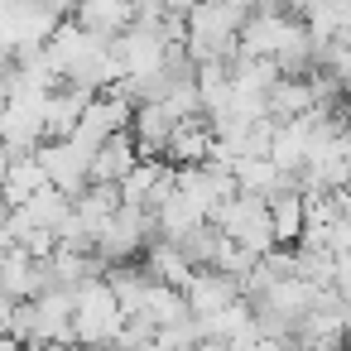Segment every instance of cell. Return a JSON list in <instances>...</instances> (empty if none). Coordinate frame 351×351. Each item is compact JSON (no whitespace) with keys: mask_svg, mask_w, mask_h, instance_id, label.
Listing matches in <instances>:
<instances>
[{"mask_svg":"<svg viewBox=\"0 0 351 351\" xmlns=\"http://www.w3.org/2000/svg\"><path fill=\"white\" fill-rule=\"evenodd\" d=\"M135 164H140L135 130H116V135H106L101 149L92 154V178H97V183H121Z\"/></svg>","mask_w":351,"mask_h":351,"instance_id":"cell-10","label":"cell"},{"mask_svg":"<svg viewBox=\"0 0 351 351\" xmlns=\"http://www.w3.org/2000/svg\"><path fill=\"white\" fill-rule=\"evenodd\" d=\"M25 212H29L39 226H58V221L73 217V193H63L58 183H44V188L25 202Z\"/></svg>","mask_w":351,"mask_h":351,"instance_id":"cell-17","label":"cell"},{"mask_svg":"<svg viewBox=\"0 0 351 351\" xmlns=\"http://www.w3.org/2000/svg\"><path fill=\"white\" fill-rule=\"evenodd\" d=\"M183 298H188V313L212 317V313H221L226 303L241 298V279H236V274H221V269H212V265H202V269L193 274V284L183 289Z\"/></svg>","mask_w":351,"mask_h":351,"instance_id":"cell-6","label":"cell"},{"mask_svg":"<svg viewBox=\"0 0 351 351\" xmlns=\"http://www.w3.org/2000/svg\"><path fill=\"white\" fill-rule=\"evenodd\" d=\"M173 183H178V164H159V154H154V159H140L121 178V197L135 202V207H145V212H154L173 193Z\"/></svg>","mask_w":351,"mask_h":351,"instance_id":"cell-5","label":"cell"},{"mask_svg":"<svg viewBox=\"0 0 351 351\" xmlns=\"http://www.w3.org/2000/svg\"><path fill=\"white\" fill-rule=\"evenodd\" d=\"M197 221H207V212H202V207H197L178 183H173V193L154 207V231H159V236H173V241H178V236H183V231H193Z\"/></svg>","mask_w":351,"mask_h":351,"instance_id":"cell-16","label":"cell"},{"mask_svg":"<svg viewBox=\"0 0 351 351\" xmlns=\"http://www.w3.org/2000/svg\"><path fill=\"white\" fill-rule=\"evenodd\" d=\"M269 221H274V241L279 245H298L303 226H308V197H303V188L269 193Z\"/></svg>","mask_w":351,"mask_h":351,"instance_id":"cell-11","label":"cell"},{"mask_svg":"<svg viewBox=\"0 0 351 351\" xmlns=\"http://www.w3.org/2000/svg\"><path fill=\"white\" fill-rule=\"evenodd\" d=\"M173 111L164 106V101H140L135 106V121H130V130H135V145H140V159H164V145H169V135H173Z\"/></svg>","mask_w":351,"mask_h":351,"instance_id":"cell-9","label":"cell"},{"mask_svg":"<svg viewBox=\"0 0 351 351\" xmlns=\"http://www.w3.org/2000/svg\"><path fill=\"white\" fill-rule=\"evenodd\" d=\"M212 221L221 226V236L250 245L255 255H265V250L279 245V241H274V221H269V197H265V193H231V197L217 207Z\"/></svg>","mask_w":351,"mask_h":351,"instance_id":"cell-2","label":"cell"},{"mask_svg":"<svg viewBox=\"0 0 351 351\" xmlns=\"http://www.w3.org/2000/svg\"><path fill=\"white\" fill-rule=\"evenodd\" d=\"M145 269H149L154 279L173 284V289H188L193 274H197V265L183 255V245H178L173 236H149V245H145Z\"/></svg>","mask_w":351,"mask_h":351,"instance_id":"cell-8","label":"cell"},{"mask_svg":"<svg viewBox=\"0 0 351 351\" xmlns=\"http://www.w3.org/2000/svg\"><path fill=\"white\" fill-rule=\"evenodd\" d=\"M149 231H154V212H145V207H135V202H121L116 217L97 231V255H101L106 265L135 260V255L149 245Z\"/></svg>","mask_w":351,"mask_h":351,"instance_id":"cell-3","label":"cell"},{"mask_svg":"<svg viewBox=\"0 0 351 351\" xmlns=\"http://www.w3.org/2000/svg\"><path fill=\"white\" fill-rule=\"evenodd\" d=\"M212 145H217L212 116H207V111H202V116H183V121H173V135H169V145H164V159H169V164H202V159L212 154Z\"/></svg>","mask_w":351,"mask_h":351,"instance_id":"cell-7","label":"cell"},{"mask_svg":"<svg viewBox=\"0 0 351 351\" xmlns=\"http://www.w3.org/2000/svg\"><path fill=\"white\" fill-rule=\"evenodd\" d=\"M73 293H77V308H73V341H116V332L125 327L130 313L121 308L111 279H106V274H92V279H82Z\"/></svg>","mask_w":351,"mask_h":351,"instance_id":"cell-1","label":"cell"},{"mask_svg":"<svg viewBox=\"0 0 351 351\" xmlns=\"http://www.w3.org/2000/svg\"><path fill=\"white\" fill-rule=\"evenodd\" d=\"M34 154L44 159L49 183H58L63 193H73V197H77V193L92 183V149H82L73 135H68V140H44Z\"/></svg>","mask_w":351,"mask_h":351,"instance_id":"cell-4","label":"cell"},{"mask_svg":"<svg viewBox=\"0 0 351 351\" xmlns=\"http://www.w3.org/2000/svg\"><path fill=\"white\" fill-rule=\"evenodd\" d=\"M44 183H49L44 159H39V154H15V159H10V173H5V183H0V193H5V202H10V207H25Z\"/></svg>","mask_w":351,"mask_h":351,"instance_id":"cell-14","label":"cell"},{"mask_svg":"<svg viewBox=\"0 0 351 351\" xmlns=\"http://www.w3.org/2000/svg\"><path fill=\"white\" fill-rule=\"evenodd\" d=\"M346 140H351V106H346Z\"/></svg>","mask_w":351,"mask_h":351,"instance_id":"cell-19","label":"cell"},{"mask_svg":"<svg viewBox=\"0 0 351 351\" xmlns=\"http://www.w3.org/2000/svg\"><path fill=\"white\" fill-rule=\"evenodd\" d=\"M317 101H313V87H308V73H284L274 87H269V97H265V111L274 116V121H289V116H303V111H313Z\"/></svg>","mask_w":351,"mask_h":351,"instance_id":"cell-13","label":"cell"},{"mask_svg":"<svg viewBox=\"0 0 351 351\" xmlns=\"http://www.w3.org/2000/svg\"><path fill=\"white\" fill-rule=\"evenodd\" d=\"M121 202H125V197H121V183H97V178H92V183L73 197V212H77V217L92 226V236H97V231L116 217Z\"/></svg>","mask_w":351,"mask_h":351,"instance_id":"cell-15","label":"cell"},{"mask_svg":"<svg viewBox=\"0 0 351 351\" xmlns=\"http://www.w3.org/2000/svg\"><path fill=\"white\" fill-rule=\"evenodd\" d=\"M10 159H15V154H10L5 145H0V183H5V173H10Z\"/></svg>","mask_w":351,"mask_h":351,"instance_id":"cell-18","label":"cell"},{"mask_svg":"<svg viewBox=\"0 0 351 351\" xmlns=\"http://www.w3.org/2000/svg\"><path fill=\"white\" fill-rule=\"evenodd\" d=\"M73 20H77L82 29H92V34L116 39V34L135 20V0H77Z\"/></svg>","mask_w":351,"mask_h":351,"instance_id":"cell-12","label":"cell"}]
</instances>
